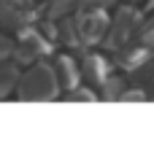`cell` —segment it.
I'll return each mask as SVG.
<instances>
[{"label": "cell", "mask_w": 154, "mask_h": 151, "mask_svg": "<svg viewBox=\"0 0 154 151\" xmlns=\"http://www.w3.org/2000/svg\"><path fill=\"white\" fill-rule=\"evenodd\" d=\"M11 49H14V43H11L5 35H0V59H3V57H8V54H11Z\"/></svg>", "instance_id": "13"}, {"label": "cell", "mask_w": 154, "mask_h": 151, "mask_svg": "<svg viewBox=\"0 0 154 151\" xmlns=\"http://www.w3.org/2000/svg\"><path fill=\"white\" fill-rule=\"evenodd\" d=\"M79 41L81 43H97L108 27V16L103 11V5H92V8H81V14L73 19Z\"/></svg>", "instance_id": "2"}, {"label": "cell", "mask_w": 154, "mask_h": 151, "mask_svg": "<svg viewBox=\"0 0 154 151\" xmlns=\"http://www.w3.org/2000/svg\"><path fill=\"white\" fill-rule=\"evenodd\" d=\"M111 0H54L49 8V16H62L70 11H81V8H92V5H108Z\"/></svg>", "instance_id": "8"}, {"label": "cell", "mask_w": 154, "mask_h": 151, "mask_svg": "<svg viewBox=\"0 0 154 151\" xmlns=\"http://www.w3.org/2000/svg\"><path fill=\"white\" fill-rule=\"evenodd\" d=\"M30 11L22 8V0H0V24L5 30H19L30 22Z\"/></svg>", "instance_id": "4"}, {"label": "cell", "mask_w": 154, "mask_h": 151, "mask_svg": "<svg viewBox=\"0 0 154 151\" xmlns=\"http://www.w3.org/2000/svg\"><path fill=\"white\" fill-rule=\"evenodd\" d=\"M116 62L125 70H135L138 65L149 62V49L146 46H119L116 49Z\"/></svg>", "instance_id": "6"}, {"label": "cell", "mask_w": 154, "mask_h": 151, "mask_svg": "<svg viewBox=\"0 0 154 151\" xmlns=\"http://www.w3.org/2000/svg\"><path fill=\"white\" fill-rule=\"evenodd\" d=\"M81 73L89 78V84L100 86L103 78L108 76V62H106L103 57H97V54H87V57H84V68H81Z\"/></svg>", "instance_id": "7"}, {"label": "cell", "mask_w": 154, "mask_h": 151, "mask_svg": "<svg viewBox=\"0 0 154 151\" xmlns=\"http://www.w3.org/2000/svg\"><path fill=\"white\" fill-rule=\"evenodd\" d=\"M116 100H138V103H143V100H146V95H143L141 89H133V92H125V95H119Z\"/></svg>", "instance_id": "12"}, {"label": "cell", "mask_w": 154, "mask_h": 151, "mask_svg": "<svg viewBox=\"0 0 154 151\" xmlns=\"http://www.w3.org/2000/svg\"><path fill=\"white\" fill-rule=\"evenodd\" d=\"M135 27H138V11H135V8H130V5H122V8L116 11V16L111 19V30H108V35H106V41H103V46L116 51L119 46H125V43L133 38Z\"/></svg>", "instance_id": "3"}, {"label": "cell", "mask_w": 154, "mask_h": 151, "mask_svg": "<svg viewBox=\"0 0 154 151\" xmlns=\"http://www.w3.org/2000/svg\"><path fill=\"white\" fill-rule=\"evenodd\" d=\"M65 97H68V100H87V103H89V100H95V95H92L89 89H76V86H73V89H68V95H65Z\"/></svg>", "instance_id": "11"}, {"label": "cell", "mask_w": 154, "mask_h": 151, "mask_svg": "<svg viewBox=\"0 0 154 151\" xmlns=\"http://www.w3.org/2000/svg\"><path fill=\"white\" fill-rule=\"evenodd\" d=\"M57 41L60 43H68V46H79L81 43L79 41V32H76V24H73V16H65L62 14V19L57 24Z\"/></svg>", "instance_id": "9"}, {"label": "cell", "mask_w": 154, "mask_h": 151, "mask_svg": "<svg viewBox=\"0 0 154 151\" xmlns=\"http://www.w3.org/2000/svg\"><path fill=\"white\" fill-rule=\"evenodd\" d=\"M16 95L19 100H54L57 97V81L49 65L38 62L24 76L16 78Z\"/></svg>", "instance_id": "1"}, {"label": "cell", "mask_w": 154, "mask_h": 151, "mask_svg": "<svg viewBox=\"0 0 154 151\" xmlns=\"http://www.w3.org/2000/svg\"><path fill=\"white\" fill-rule=\"evenodd\" d=\"M51 73H54V81H57V86H65V89H73V86H79V68H76V62H73L68 54H60V57L54 59V68H51Z\"/></svg>", "instance_id": "5"}, {"label": "cell", "mask_w": 154, "mask_h": 151, "mask_svg": "<svg viewBox=\"0 0 154 151\" xmlns=\"http://www.w3.org/2000/svg\"><path fill=\"white\" fill-rule=\"evenodd\" d=\"M16 78H19V68L14 62H3L0 59V97H5L16 86Z\"/></svg>", "instance_id": "10"}]
</instances>
